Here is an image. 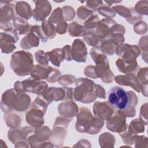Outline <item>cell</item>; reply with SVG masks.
<instances>
[{
    "label": "cell",
    "mask_w": 148,
    "mask_h": 148,
    "mask_svg": "<svg viewBox=\"0 0 148 148\" xmlns=\"http://www.w3.org/2000/svg\"><path fill=\"white\" fill-rule=\"evenodd\" d=\"M10 66L15 74L18 76L30 75L34 68L32 54L24 50L14 52L11 56Z\"/></svg>",
    "instance_id": "6da1fadb"
},
{
    "label": "cell",
    "mask_w": 148,
    "mask_h": 148,
    "mask_svg": "<svg viewBox=\"0 0 148 148\" xmlns=\"http://www.w3.org/2000/svg\"><path fill=\"white\" fill-rule=\"evenodd\" d=\"M73 90V98L83 103H91L97 99L95 83L91 79L80 77L76 79Z\"/></svg>",
    "instance_id": "7a4b0ae2"
},
{
    "label": "cell",
    "mask_w": 148,
    "mask_h": 148,
    "mask_svg": "<svg viewBox=\"0 0 148 148\" xmlns=\"http://www.w3.org/2000/svg\"><path fill=\"white\" fill-rule=\"evenodd\" d=\"M90 54L95 63V72L98 77L104 83H112L114 80V75L110 68L106 56L96 48H92Z\"/></svg>",
    "instance_id": "3957f363"
},
{
    "label": "cell",
    "mask_w": 148,
    "mask_h": 148,
    "mask_svg": "<svg viewBox=\"0 0 148 148\" xmlns=\"http://www.w3.org/2000/svg\"><path fill=\"white\" fill-rule=\"evenodd\" d=\"M47 88L46 82L32 77L23 81H17L14 84V89L18 94L28 92L40 95Z\"/></svg>",
    "instance_id": "277c9868"
},
{
    "label": "cell",
    "mask_w": 148,
    "mask_h": 148,
    "mask_svg": "<svg viewBox=\"0 0 148 148\" xmlns=\"http://www.w3.org/2000/svg\"><path fill=\"white\" fill-rule=\"evenodd\" d=\"M108 102L117 110L124 109L128 103L127 91L120 86L112 87L108 93Z\"/></svg>",
    "instance_id": "5b68a950"
},
{
    "label": "cell",
    "mask_w": 148,
    "mask_h": 148,
    "mask_svg": "<svg viewBox=\"0 0 148 148\" xmlns=\"http://www.w3.org/2000/svg\"><path fill=\"white\" fill-rule=\"evenodd\" d=\"M40 39L42 42H46L47 40L43 33L41 26L31 25L29 32L21 40V47L24 50H29L32 47H38Z\"/></svg>",
    "instance_id": "8992f818"
},
{
    "label": "cell",
    "mask_w": 148,
    "mask_h": 148,
    "mask_svg": "<svg viewBox=\"0 0 148 148\" xmlns=\"http://www.w3.org/2000/svg\"><path fill=\"white\" fill-rule=\"evenodd\" d=\"M94 117L89 109L86 107H81L79 110L75 124L76 131L82 133L88 134L92 124Z\"/></svg>",
    "instance_id": "52a82bcc"
},
{
    "label": "cell",
    "mask_w": 148,
    "mask_h": 148,
    "mask_svg": "<svg viewBox=\"0 0 148 148\" xmlns=\"http://www.w3.org/2000/svg\"><path fill=\"white\" fill-rule=\"evenodd\" d=\"M51 135V130L49 127L42 125L38 128H35L34 134L31 135L27 138L29 147L32 148L39 147L40 145L50 139Z\"/></svg>",
    "instance_id": "ba28073f"
},
{
    "label": "cell",
    "mask_w": 148,
    "mask_h": 148,
    "mask_svg": "<svg viewBox=\"0 0 148 148\" xmlns=\"http://www.w3.org/2000/svg\"><path fill=\"white\" fill-rule=\"evenodd\" d=\"M126 117L118 110L114 112V114L106 120V128L113 132L118 134L125 131L127 128L126 123Z\"/></svg>",
    "instance_id": "9c48e42d"
},
{
    "label": "cell",
    "mask_w": 148,
    "mask_h": 148,
    "mask_svg": "<svg viewBox=\"0 0 148 148\" xmlns=\"http://www.w3.org/2000/svg\"><path fill=\"white\" fill-rule=\"evenodd\" d=\"M116 53L124 60L135 61L140 54V50L137 45L123 43L118 45Z\"/></svg>",
    "instance_id": "30bf717a"
},
{
    "label": "cell",
    "mask_w": 148,
    "mask_h": 148,
    "mask_svg": "<svg viewBox=\"0 0 148 148\" xmlns=\"http://www.w3.org/2000/svg\"><path fill=\"white\" fill-rule=\"evenodd\" d=\"M46 113L42 109L31 105L30 109L25 115L27 123L34 128H38L42 126L45 123L44 115Z\"/></svg>",
    "instance_id": "8fae6325"
},
{
    "label": "cell",
    "mask_w": 148,
    "mask_h": 148,
    "mask_svg": "<svg viewBox=\"0 0 148 148\" xmlns=\"http://www.w3.org/2000/svg\"><path fill=\"white\" fill-rule=\"evenodd\" d=\"M35 7L33 10V18L37 21H43L50 14L52 7L48 1H34Z\"/></svg>",
    "instance_id": "7c38bea8"
},
{
    "label": "cell",
    "mask_w": 148,
    "mask_h": 148,
    "mask_svg": "<svg viewBox=\"0 0 148 148\" xmlns=\"http://www.w3.org/2000/svg\"><path fill=\"white\" fill-rule=\"evenodd\" d=\"M71 54L73 60L77 62H85L87 57V49L81 39L73 40L71 46Z\"/></svg>",
    "instance_id": "4fadbf2b"
},
{
    "label": "cell",
    "mask_w": 148,
    "mask_h": 148,
    "mask_svg": "<svg viewBox=\"0 0 148 148\" xmlns=\"http://www.w3.org/2000/svg\"><path fill=\"white\" fill-rule=\"evenodd\" d=\"M18 94L14 88L6 90L2 95L1 101V109L5 113H9L14 109V105Z\"/></svg>",
    "instance_id": "5bb4252c"
},
{
    "label": "cell",
    "mask_w": 148,
    "mask_h": 148,
    "mask_svg": "<svg viewBox=\"0 0 148 148\" xmlns=\"http://www.w3.org/2000/svg\"><path fill=\"white\" fill-rule=\"evenodd\" d=\"M40 95L49 104H50L53 101L65 100V88L64 86L62 87H50Z\"/></svg>",
    "instance_id": "9a60e30c"
},
{
    "label": "cell",
    "mask_w": 148,
    "mask_h": 148,
    "mask_svg": "<svg viewBox=\"0 0 148 148\" xmlns=\"http://www.w3.org/2000/svg\"><path fill=\"white\" fill-rule=\"evenodd\" d=\"M113 108L106 101H97L93 105V113L94 116L103 120H108L114 114Z\"/></svg>",
    "instance_id": "2e32d148"
},
{
    "label": "cell",
    "mask_w": 148,
    "mask_h": 148,
    "mask_svg": "<svg viewBox=\"0 0 148 148\" xmlns=\"http://www.w3.org/2000/svg\"><path fill=\"white\" fill-rule=\"evenodd\" d=\"M114 81L119 84L124 86H130L138 92H140V84L136 76L134 73L117 75L114 77Z\"/></svg>",
    "instance_id": "e0dca14e"
},
{
    "label": "cell",
    "mask_w": 148,
    "mask_h": 148,
    "mask_svg": "<svg viewBox=\"0 0 148 148\" xmlns=\"http://www.w3.org/2000/svg\"><path fill=\"white\" fill-rule=\"evenodd\" d=\"M57 109L60 116L67 118L77 116L79 110L77 104L72 100H67L61 102L58 105Z\"/></svg>",
    "instance_id": "ac0fdd59"
},
{
    "label": "cell",
    "mask_w": 148,
    "mask_h": 148,
    "mask_svg": "<svg viewBox=\"0 0 148 148\" xmlns=\"http://www.w3.org/2000/svg\"><path fill=\"white\" fill-rule=\"evenodd\" d=\"M66 128L67 127L61 125H53L50 139L54 147H60L62 146L66 135Z\"/></svg>",
    "instance_id": "d6986e66"
},
{
    "label": "cell",
    "mask_w": 148,
    "mask_h": 148,
    "mask_svg": "<svg viewBox=\"0 0 148 148\" xmlns=\"http://www.w3.org/2000/svg\"><path fill=\"white\" fill-rule=\"evenodd\" d=\"M116 23L112 18H103L99 21L95 32L102 40L108 39L109 37L111 27Z\"/></svg>",
    "instance_id": "ffe728a7"
},
{
    "label": "cell",
    "mask_w": 148,
    "mask_h": 148,
    "mask_svg": "<svg viewBox=\"0 0 148 148\" xmlns=\"http://www.w3.org/2000/svg\"><path fill=\"white\" fill-rule=\"evenodd\" d=\"M1 3H3L1 5L0 9V21L10 22L16 17L15 16V6L10 1H1Z\"/></svg>",
    "instance_id": "44dd1931"
},
{
    "label": "cell",
    "mask_w": 148,
    "mask_h": 148,
    "mask_svg": "<svg viewBox=\"0 0 148 148\" xmlns=\"http://www.w3.org/2000/svg\"><path fill=\"white\" fill-rule=\"evenodd\" d=\"M127 93L128 95V103L127 106L123 110H117L121 112L126 117H133L136 114L135 107L138 103V99L134 91L131 90L128 91Z\"/></svg>",
    "instance_id": "7402d4cb"
},
{
    "label": "cell",
    "mask_w": 148,
    "mask_h": 148,
    "mask_svg": "<svg viewBox=\"0 0 148 148\" xmlns=\"http://www.w3.org/2000/svg\"><path fill=\"white\" fill-rule=\"evenodd\" d=\"M116 65L119 71L124 74L133 73L139 68L136 60L128 61L119 58L116 61Z\"/></svg>",
    "instance_id": "603a6c76"
},
{
    "label": "cell",
    "mask_w": 148,
    "mask_h": 148,
    "mask_svg": "<svg viewBox=\"0 0 148 148\" xmlns=\"http://www.w3.org/2000/svg\"><path fill=\"white\" fill-rule=\"evenodd\" d=\"M15 11L18 16L26 20L33 16V10L29 4L25 1H18L15 5Z\"/></svg>",
    "instance_id": "cb8c5ba5"
},
{
    "label": "cell",
    "mask_w": 148,
    "mask_h": 148,
    "mask_svg": "<svg viewBox=\"0 0 148 148\" xmlns=\"http://www.w3.org/2000/svg\"><path fill=\"white\" fill-rule=\"evenodd\" d=\"M53 67L47 65L43 66L37 64L34 66V69L31 73V76L39 80L47 79L53 70Z\"/></svg>",
    "instance_id": "d4e9b609"
},
{
    "label": "cell",
    "mask_w": 148,
    "mask_h": 148,
    "mask_svg": "<svg viewBox=\"0 0 148 148\" xmlns=\"http://www.w3.org/2000/svg\"><path fill=\"white\" fill-rule=\"evenodd\" d=\"M31 102V98L28 94L25 93L18 94L14 105V109L20 112H25L30 107Z\"/></svg>",
    "instance_id": "484cf974"
},
{
    "label": "cell",
    "mask_w": 148,
    "mask_h": 148,
    "mask_svg": "<svg viewBox=\"0 0 148 148\" xmlns=\"http://www.w3.org/2000/svg\"><path fill=\"white\" fill-rule=\"evenodd\" d=\"M8 138L13 145H16L21 141L27 140L28 136L25 134L23 127H22L10 128L8 132Z\"/></svg>",
    "instance_id": "4316f807"
},
{
    "label": "cell",
    "mask_w": 148,
    "mask_h": 148,
    "mask_svg": "<svg viewBox=\"0 0 148 148\" xmlns=\"http://www.w3.org/2000/svg\"><path fill=\"white\" fill-rule=\"evenodd\" d=\"M118 45L112 39L108 38L102 40L98 49L104 54L113 56L116 53Z\"/></svg>",
    "instance_id": "83f0119b"
},
{
    "label": "cell",
    "mask_w": 148,
    "mask_h": 148,
    "mask_svg": "<svg viewBox=\"0 0 148 148\" xmlns=\"http://www.w3.org/2000/svg\"><path fill=\"white\" fill-rule=\"evenodd\" d=\"M13 25L14 26V28L19 35L27 34L29 32L31 26V25H29L26 20L19 16H16L13 19Z\"/></svg>",
    "instance_id": "f1b7e54d"
},
{
    "label": "cell",
    "mask_w": 148,
    "mask_h": 148,
    "mask_svg": "<svg viewBox=\"0 0 148 148\" xmlns=\"http://www.w3.org/2000/svg\"><path fill=\"white\" fill-rule=\"evenodd\" d=\"M148 68H140L136 75V77L139 80L140 84V91L142 94L147 97V83H148Z\"/></svg>",
    "instance_id": "f546056e"
},
{
    "label": "cell",
    "mask_w": 148,
    "mask_h": 148,
    "mask_svg": "<svg viewBox=\"0 0 148 148\" xmlns=\"http://www.w3.org/2000/svg\"><path fill=\"white\" fill-rule=\"evenodd\" d=\"M84 40L93 48L98 49L102 39L95 33V31H87L83 35Z\"/></svg>",
    "instance_id": "4dcf8cb0"
},
{
    "label": "cell",
    "mask_w": 148,
    "mask_h": 148,
    "mask_svg": "<svg viewBox=\"0 0 148 148\" xmlns=\"http://www.w3.org/2000/svg\"><path fill=\"white\" fill-rule=\"evenodd\" d=\"M47 54L51 64L56 66L59 67L61 63L64 60L62 49L56 48L47 51Z\"/></svg>",
    "instance_id": "1f68e13d"
},
{
    "label": "cell",
    "mask_w": 148,
    "mask_h": 148,
    "mask_svg": "<svg viewBox=\"0 0 148 148\" xmlns=\"http://www.w3.org/2000/svg\"><path fill=\"white\" fill-rule=\"evenodd\" d=\"M145 123L140 119L132 120L129 125H127L128 131L133 134H138L145 132Z\"/></svg>",
    "instance_id": "d6a6232c"
},
{
    "label": "cell",
    "mask_w": 148,
    "mask_h": 148,
    "mask_svg": "<svg viewBox=\"0 0 148 148\" xmlns=\"http://www.w3.org/2000/svg\"><path fill=\"white\" fill-rule=\"evenodd\" d=\"M68 34L73 37L83 36L85 33L87 31L84 26L78 24L76 22H72L68 27Z\"/></svg>",
    "instance_id": "836d02e7"
},
{
    "label": "cell",
    "mask_w": 148,
    "mask_h": 148,
    "mask_svg": "<svg viewBox=\"0 0 148 148\" xmlns=\"http://www.w3.org/2000/svg\"><path fill=\"white\" fill-rule=\"evenodd\" d=\"M116 139L109 132H103L99 136V143L101 147H114Z\"/></svg>",
    "instance_id": "e575fe53"
},
{
    "label": "cell",
    "mask_w": 148,
    "mask_h": 148,
    "mask_svg": "<svg viewBox=\"0 0 148 148\" xmlns=\"http://www.w3.org/2000/svg\"><path fill=\"white\" fill-rule=\"evenodd\" d=\"M41 28L44 35L48 39H53L57 35L56 26L48 20H46L42 23Z\"/></svg>",
    "instance_id": "d590c367"
},
{
    "label": "cell",
    "mask_w": 148,
    "mask_h": 148,
    "mask_svg": "<svg viewBox=\"0 0 148 148\" xmlns=\"http://www.w3.org/2000/svg\"><path fill=\"white\" fill-rule=\"evenodd\" d=\"M18 40V34L14 28L10 31L2 32L1 33V43L14 44Z\"/></svg>",
    "instance_id": "8d00e7d4"
},
{
    "label": "cell",
    "mask_w": 148,
    "mask_h": 148,
    "mask_svg": "<svg viewBox=\"0 0 148 148\" xmlns=\"http://www.w3.org/2000/svg\"><path fill=\"white\" fill-rule=\"evenodd\" d=\"M4 120L8 127L10 128H14L18 127L21 123L20 117L16 114H4Z\"/></svg>",
    "instance_id": "74e56055"
},
{
    "label": "cell",
    "mask_w": 148,
    "mask_h": 148,
    "mask_svg": "<svg viewBox=\"0 0 148 148\" xmlns=\"http://www.w3.org/2000/svg\"><path fill=\"white\" fill-rule=\"evenodd\" d=\"M48 20L51 23L54 24L55 26L57 24L64 21L65 20H64V17H63L62 9L60 8H57L56 9H55L53 11V12L51 14L50 16L49 17Z\"/></svg>",
    "instance_id": "f35d334b"
},
{
    "label": "cell",
    "mask_w": 148,
    "mask_h": 148,
    "mask_svg": "<svg viewBox=\"0 0 148 148\" xmlns=\"http://www.w3.org/2000/svg\"><path fill=\"white\" fill-rule=\"evenodd\" d=\"M139 48L140 50V53L142 59L147 62V50H148V44H147V36L141 37L139 42Z\"/></svg>",
    "instance_id": "ab89813d"
},
{
    "label": "cell",
    "mask_w": 148,
    "mask_h": 148,
    "mask_svg": "<svg viewBox=\"0 0 148 148\" xmlns=\"http://www.w3.org/2000/svg\"><path fill=\"white\" fill-rule=\"evenodd\" d=\"M112 9L114 12L119 16L125 18L126 20L130 18L132 16L131 9L128 8L123 5H115L112 7Z\"/></svg>",
    "instance_id": "60d3db41"
},
{
    "label": "cell",
    "mask_w": 148,
    "mask_h": 148,
    "mask_svg": "<svg viewBox=\"0 0 148 148\" xmlns=\"http://www.w3.org/2000/svg\"><path fill=\"white\" fill-rule=\"evenodd\" d=\"M104 120L94 116L91 129L88 134L95 135L99 132L104 125Z\"/></svg>",
    "instance_id": "b9f144b4"
},
{
    "label": "cell",
    "mask_w": 148,
    "mask_h": 148,
    "mask_svg": "<svg viewBox=\"0 0 148 148\" xmlns=\"http://www.w3.org/2000/svg\"><path fill=\"white\" fill-rule=\"evenodd\" d=\"M94 11L86 6H81L77 10V16L80 20H87L93 15Z\"/></svg>",
    "instance_id": "7bdbcfd3"
},
{
    "label": "cell",
    "mask_w": 148,
    "mask_h": 148,
    "mask_svg": "<svg viewBox=\"0 0 148 148\" xmlns=\"http://www.w3.org/2000/svg\"><path fill=\"white\" fill-rule=\"evenodd\" d=\"M99 21L98 16L93 14L84 22V26L87 31H94L97 28Z\"/></svg>",
    "instance_id": "ee69618b"
},
{
    "label": "cell",
    "mask_w": 148,
    "mask_h": 148,
    "mask_svg": "<svg viewBox=\"0 0 148 148\" xmlns=\"http://www.w3.org/2000/svg\"><path fill=\"white\" fill-rule=\"evenodd\" d=\"M135 11L140 16L148 14V1H138L134 8Z\"/></svg>",
    "instance_id": "f6af8a7d"
},
{
    "label": "cell",
    "mask_w": 148,
    "mask_h": 148,
    "mask_svg": "<svg viewBox=\"0 0 148 148\" xmlns=\"http://www.w3.org/2000/svg\"><path fill=\"white\" fill-rule=\"evenodd\" d=\"M119 134L121 137L122 140L124 142V143L125 144L129 145H133L134 143L136 137L138 135V134H131V132H130L128 131L127 128L125 131L119 133Z\"/></svg>",
    "instance_id": "bcb514c9"
},
{
    "label": "cell",
    "mask_w": 148,
    "mask_h": 148,
    "mask_svg": "<svg viewBox=\"0 0 148 148\" xmlns=\"http://www.w3.org/2000/svg\"><path fill=\"white\" fill-rule=\"evenodd\" d=\"M35 57L36 61L39 64L43 66L48 65L49 59L47 52H45L42 50H39L35 53Z\"/></svg>",
    "instance_id": "7dc6e473"
},
{
    "label": "cell",
    "mask_w": 148,
    "mask_h": 148,
    "mask_svg": "<svg viewBox=\"0 0 148 148\" xmlns=\"http://www.w3.org/2000/svg\"><path fill=\"white\" fill-rule=\"evenodd\" d=\"M61 9L64 20L66 22L72 21L75 18L76 13L74 9L72 6H64Z\"/></svg>",
    "instance_id": "c3c4849f"
},
{
    "label": "cell",
    "mask_w": 148,
    "mask_h": 148,
    "mask_svg": "<svg viewBox=\"0 0 148 148\" xmlns=\"http://www.w3.org/2000/svg\"><path fill=\"white\" fill-rule=\"evenodd\" d=\"M98 11L101 15L107 18H112L116 14L112 8H111L110 6H108V5H103L99 8Z\"/></svg>",
    "instance_id": "681fc988"
},
{
    "label": "cell",
    "mask_w": 148,
    "mask_h": 148,
    "mask_svg": "<svg viewBox=\"0 0 148 148\" xmlns=\"http://www.w3.org/2000/svg\"><path fill=\"white\" fill-rule=\"evenodd\" d=\"M76 80V77L72 75H64L60 76L58 80L59 84L62 86H68L75 83Z\"/></svg>",
    "instance_id": "f907efd6"
},
{
    "label": "cell",
    "mask_w": 148,
    "mask_h": 148,
    "mask_svg": "<svg viewBox=\"0 0 148 148\" xmlns=\"http://www.w3.org/2000/svg\"><path fill=\"white\" fill-rule=\"evenodd\" d=\"M134 31L138 35H144L147 31V25L146 22L139 21L134 25Z\"/></svg>",
    "instance_id": "816d5d0a"
},
{
    "label": "cell",
    "mask_w": 148,
    "mask_h": 148,
    "mask_svg": "<svg viewBox=\"0 0 148 148\" xmlns=\"http://www.w3.org/2000/svg\"><path fill=\"white\" fill-rule=\"evenodd\" d=\"M134 143L136 148H147V138L145 135H138L136 137Z\"/></svg>",
    "instance_id": "f5cc1de1"
},
{
    "label": "cell",
    "mask_w": 148,
    "mask_h": 148,
    "mask_svg": "<svg viewBox=\"0 0 148 148\" xmlns=\"http://www.w3.org/2000/svg\"><path fill=\"white\" fill-rule=\"evenodd\" d=\"M84 75L89 78L97 79L98 78L95 72V66L92 65L87 66L84 70Z\"/></svg>",
    "instance_id": "db71d44e"
},
{
    "label": "cell",
    "mask_w": 148,
    "mask_h": 148,
    "mask_svg": "<svg viewBox=\"0 0 148 148\" xmlns=\"http://www.w3.org/2000/svg\"><path fill=\"white\" fill-rule=\"evenodd\" d=\"M103 5V1L100 0H92L86 2V6L93 11H97Z\"/></svg>",
    "instance_id": "11a10c76"
},
{
    "label": "cell",
    "mask_w": 148,
    "mask_h": 148,
    "mask_svg": "<svg viewBox=\"0 0 148 148\" xmlns=\"http://www.w3.org/2000/svg\"><path fill=\"white\" fill-rule=\"evenodd\" d=\"M60 76H61L60 71L58 69L53 68L51 72L50 73L49 76L46 79V80L50 83H56L58 82V80L60 77Z\"/></svg>",
    "instance_id": "9f6ffc18"
},
{
    "label": "cell",
    "mask_w": 148,
    "mask_h": 148,
    "mask_svg": "<svg viewBox=\"0 0 148 148\" xmlns=\"http://www.w3.org/2000/svg\"><path fill=\"white\" fill-rule=\"evenodd\" d=\"M131 12H132V16L131 17L128 18L126 20L127 21V22L130 24H132L134 25L135 23H136L137 22L141 21L142 19V16H140L139 14H138L134 10V8H130Z\"/></svg>",
    "instance_id": "6f0895ef"
},
{
    "label": "cell",
    "mask_w": 148,
    "mask_h": 148,
    "mask_svg": "<svg viewBox=\"0 0 148 148\" xmlns=\"http://www.w3.org/2000/svg\"><path fill=\"white\" fill-rule=\"evenodd\" d=\"M139 119H140L146 124L147 125V103L143 104L140 109Z\"/></svg>",
    "instance_id": "680465c9"
},
{
    "label": "cell",
    "mask_w": 148,
    "mask_h": 148,
    "mask_svg": "<svg viewBox=\"0 0 148 148\" xmlns=\"http://www.w3.org/2000/svg\"><path fill=\"white\" fill-rule=\"evenodd\" d=\"M1 52L4 54H9L12 53L16 49V47L14 44L9 43H1Z\"/></svg>",
    "instance_id": "91938a15"
},
{
    "label": "cell",
    "mask_w": 148,
    "mask_h": 148,
    "mask_svg": "<svg viewBox=\"0 0 148 148\" xmlns=\"http://www.w3.org/2000/svg\"><path fill=\"white\" fill-rule=\"evenodd\" d=\"M62 51L64 56V60L68 61H71L73 60L71 54V46L66 45L62 48Z\"/></svg>",
    "instance_id": "94428289"
},
{
    "label": "cell",
    "mask_w": 148,
    "mask_h": 148,
    "mask_svg": "<svg viewBox=\"0 0 148 148\" xmlns=\"http://www.w3.org/2000/svg\"><path fill=\"white\" fill-rule=\"evenodd\" d=\"M95 92H96V95L97 98H102V99L106 98L105 90L102 86L98 84H95Z\"/></svg>",
    "instance_id": "6125c7cd"
},
{
    "label": "cell",
    "mask_w": 148,
    "mask_h": 148,
    "mask_svg": "<svg viewBox=\"0 0 148 148\" xmlns=\"http://www.w3.org/2000/svg\"><path fill=\"white\" fill-rule=\"evenodd\" d=\"M68 27V24L65 21L61 23H59V24H57L56 25L57 32L58 34H60V35H62V34H65L66 32Z\"/></svg>",
    "instance_id": "be15d7a7"
},
{
    "label": "cell",
    "mask_w": 148,
    "mask_h": 148,
    "mask_svg": "<svg viewBox=\"0 0 148 148\" xmlns=\"http://www.w3.org/2000/svg\"><path fill=\"white\" fill-rule=\"evenodd\" d=\"M0 28L1 29L5 31H9L13 29L14 28L13 27L12 24L10 22H4L0 21Z\"/></svg>",
    "instance_id": "e7e4bbea"
},
{
    "label": "cell",
    "mask_w": 148,
    "mask_h": 148,
    "mask_svg": "<svg viewBox=\"0 0 148 148\" xmlns=\"http://www.w3.org/2000/svg\"><path fill=\"white\" fill-rule=\"evenodd\" d=\"M54 147V145L51 142H47V141L42 143L39 146V147H51V148Z\"/></svg>",
    "instance_id": "03108f58"
},
{
    "label": "cell",
    "mask_w": 148,
    "mask_h": 148,
    "mask_svg": "<svg viewBox=\"0 0 148 148\" xmlns=\"http://www.w3.org/2000/svg\"><path fill=\"white\" fill-rule=\"evenodd\" d=\"M121 1H105L104 2H105L106 3L108 4V6H110L112 5L113 3H118L121 2Z\"/></svg>",
    "instance_id": "003e7915"
}]
</instances>
